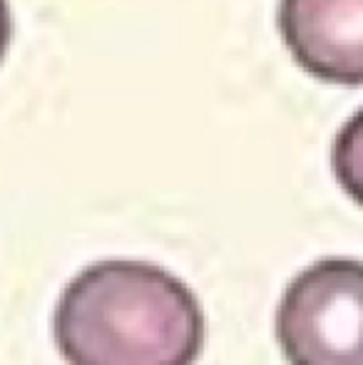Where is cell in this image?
I'll use <instances>...</instances> for the list:
<instances>
[{
    "instance_id": "277c9868",
    "label": "cell",
    "mask_w": 363,
    "mask_h": 365,
    "mask_svg": "<svg viewBox=\"0 0 363 365\" xmlns=\"http://www.w3.org/2000/svg\"><path fill=\"white\" fill-rule=\"evenodd\" d=\"M334 162L336 182L346 194L363 207V107L344 122L334 140Z\"/></svg>"
},
{
    "instance_id": "7a4b0ae2",
    "label": "cell",
    "mask_w": 363,
    "mask_h": 365,
    "mask_svg": "<svg viewBox=\"0 0 363 365\" xmlns=\"http://www.w3.org/2000/svg\"><path fill=\"white\" fill-rule=\"evenodd\" d=\"M274 328L289 365H363V261L306 266L286 286Z\"/></svg>"
},
{
    "instance_id": "6da1fadb",
    "label": "cell",
    "mask_w": 363,
    "mask_h": 365,
    "mask_svg": "<svg viewBox=\"0 0 363 365\" xmlns=\"http://www.w3.org/2000/svg\"><path fill=\"white\" fill-rule=\"evenodd\" d=\"M53 336L68 365H194L207 321L194 291L167 269L107 259L63 289Z\"/></svg>"
},
{
    "instance_id": "3957f363",
    "label": "cell",
    "mask_w": 363,
    "mask_h": 365,
    "mask_svg": "<svg viewBox=\"0 0 363 365\" xmlns=\"http://www.w3.org/2000/svg\"><path fill=\"white\" fill-rule=\"evenodd\" d=\"M276 25L294 60L316 80L363 85V0H279Z\"/></svg>"
},
{
    "instance_id": "5b68a950",
    "label": "cell",
    "mask_w": 363,
    "mask_h": 365,
    "mask_svg": "<svg viewBox=\"0 0 363 365\" xmlns=\"http://www.w3.org/2000/svg\"><path fill=\"white\" fill-rule=\"evenodd\" d=\"M10 40H13V13L8 0H0V63L5 60Z\"/></svg>"
}]
</instances>
